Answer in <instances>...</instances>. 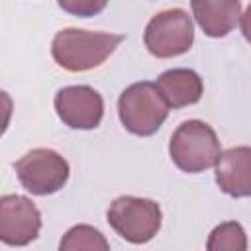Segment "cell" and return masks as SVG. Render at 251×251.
Returning a JSON list of instances; mask_svg holds the SVG:
<instances>
[{
  "label": "cell",
  "instance_id": "6da1fadb",
  "mask_svg": "<svg viewBox=\"0 0 251 251\" xmlns=\"http://www.w3.org/2000/svg\"><path fill=\"white\" fill-rule=\"evenodd\" d=\"M122 41V33H102L67 27L53 37L51 53L59 67L80 73L102 65Z\"/></svg>",
  "mask_w": 251,
  "mask_h": 251
},
{
  "label": "cell",
  "instance_id": "7a4b0ae2",
  "mask_svg": "<svg viewBox=\"0 0 251 251\" xmlns=\"http://www.w3.org/2000/svg\"><path fill=\"white\" fill-rule=\"evenodd\" d=\"M118 114L124 127L135 135H153L169 116V104L157 82H135L127 86L118 100Z\"/></svg>",
  "mask_w": 251,
  "mask_h": 251
},
{
  "label": "cell",
  "instance_id": "3957f363",
  "mask_svg": "<svg viewBox=\"0 0 251 251\" xmlns=\"http://www.w3.org/2000/svg\"><path fill=\"white\" fill-rule=\"evenodd\" d=\"M173 163L184 173H202L218 163L220 141L216 131L200 120L182 122L169 143Z\"/></svg>",
  "mask_w": 251,
  "mask_h": 251
},
{
  "label": "cell",
  "instance_id": "277c9868",
  "mask_svg": "<svg viewBox=\"0 0 251 251\" xmlns=\"http://www.w3.org/2000/svg\"><path fill=\"white\" fill-rule=\"evenodd\" d=\"M108 224L129 243H147L161 229V208L155 200L118 196L108 208Z\"/></svg>",
  "mask_w": 251,
  "mask_h": 251
},
{
  "label": "cell",
  "instance_id": "5b68a950",
  "mask_svg": "<svg viewBox=\"0 0 251 251\" xmlns=\"http://www.w3.org/2000/svg\"><path fill=\"white\" fill-rule=\"evenodd\" d=\"M143 41L153 57L169 59L186 53L194 41V25L190 16L180 10H165L153 16L145 27Z\"/></svg>",
  "mask_w": 251,
  "mask_h": 251
},
{
  "label": "cell",
  "instance_id": "8992f818",
  "mask_svg": "<svg viewBox=\"0 0 251 251\" xmlns=\"http://www.w3.org/2000/svg\"><path fill=\"white\" fill-rule=\"evenodd\" d=\"M14 169L22 186L35 196L53 194L69 180V163L53 149H31Z\"/></svg>",
  "mask_w": 251,
  "mask_h": 251
},
{
  "label": "cell",
  "instance_id": "52a82bcc",
  "mask_svg": "<svg viewBox=\"0 0 251 251\" xmlns=\"http://www.w3.org/2000/svg\"><path fill=\"white\" fill-rule=\"evenodd\" d=\"M41 229V214L37 206L20 194L0 198V241L6 245H27Z\"/></svg>",
  "mask_w": 251,
  "mask_h": 251
},
{
  "label": "cell",
  "instance_id": "ba28073f",
  "mask_svg": "<svg viewBox=\"0 0 251 251\" xmlns=\"http://www.w3.org/2000/svg\"><path fill=\"white\" fill-rule=\"evenodd\" d=\"M57 116L75 129H94L104 116V100L90 86H65L55 94Z\"/></svg>",
  "mask_w": 251,
  "mask_h": 251
},
{
  "label": "cell",
  "instance_id": "9c48e42d",
  "mask_svg": "<svg viewBox=\"0 0 251 251\" xmlns=\"http://www.w3.org/2000/svg\"><path fill=\"white\" fill-rule=\"evenodd\" d=\"M216 182L233 198L251 196V147L224 151L216 163Z\"/></svg>",
  "mask_w": 251,
  "mask_h": 251
},
{
  "label": "cell",
  "instance_id": "30bf717a",
  "mask_svg": "<svg viewBox=\"0 0 251 251\" xmlns=\"http://www.w3.org/2000/svg\"><path fill=\"white\" fill-rule=\"evenodd\" d=\"M190 4L198 25L210 37L227 35L241 18L239 0H190Z\"/></svg>",
  "mask_w": 251,
  "mask_h": 251
},
{
  "label": "cell",
  "instance_id": "8fae6325",
  "mask_svg": "<svg viewBox=\"0 0 251 251\" xmlns=\"http://www.w3.org/2000/svg\"><path fill=\"white\" fill-rule=\"evenodd\" d=\"M157 86L169 108H184L196 104L202 96V78L190 69H171L157 78Z\"/></svg>",
  "mask_w": 251,
  "mask_h": 251
},
{
  "label": "cell",
  "instance_id": "7c38bea8",
  "mask_svg": "<svg viewBox=\"0 0 251 251\" xmlns=\"http://www.w3.org/2000/svg\"><path fill=\"white\" fill-rule=\"evenodd\" d=\"M208 251H245L247 249V237L243 227L237 222H226L212 229L208 243Z\"/></svg>",
  "mask_w": 251,
  "mask_h": 251
},
{
  "label": "cell",
  "instance_id": "4fadbf2b",
  "mask_svg": "<svg viewBox=\"0 0 251 251\" xmlns=\"http://www.w3.org/2000/svg\"><path fill=\"white\" fill-rule=\"evenodd\" d=\"M59 247H61V251H75V249L108 251L110 243L106 241V237L96 227H92V226H75L65 233Z\"/></svg>",
  "mask_w": 251,
  "mask_h": 251
},
{
  "label": "cell",
  "instance_id": "5bb4252c",
  "mask_svg": "<svg viewBox=\"0 0 251 251\" xmlns=\"http://www.w3.org/2000/svg\"><path fill=\"white\" fill-rule=\"evenodd\" d=\"M57 2L65 12H69L73 16H78V18L96 16L108 4V0H57Z\"/></svg>",
  "mask_w": 251,
  "mask_h": 251
},
{
  "label": "cell",
  "instance_id": "9a60e30c",
  "mask_svg": "<svg viewBox=\"0 0 251 251\" xmlns=\"http://www.w3.org/2000/svg\"><path fill=\"white\" fill-rule=\"evenodd\" d=\"M239 24H241V33H243V37L251 43V4H249L247 10L241 14Z\"/></svg>",
  "mask_w": 251,
  "mask_h": 251
}]
</instances>
